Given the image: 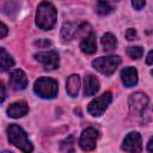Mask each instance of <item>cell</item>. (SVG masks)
I'll list each match as a JSON object with an SVG mask.
<instances>
[{
    "label": "cell",
    "instance_id": "cell-31",
    "mask_svg": "<svg viewBox=\"0 0 153 153\" xmlns=\"http://www.w3.org/2000/svg\"><path fill=\"white\" fill-rule=\"evenodd\" d=\"M112 1H120V0H112Z\"/></svg>",
    "mask_w": 153,
    "mask_h": 153
},
{
    "label": "cell",
    "instance_id": "cell-15",
    "mask_svg": "<svg viewBox=\"0 0 153 153\" xmlns=\"http://www.w3.org/2000/svg\"><path fill=\"white\" fill-rule=\"evenodd\" d=\"M79 90H80V76H79L78 74H72V75L67 79L66 91H67L68 96H71V97H76Z\"/></svg>",
    "mask_w": 153,
    "mask_h": 153
},
{
    "label": "cell",
    "instance_id": "cell-24",
    "mask_svg": "<svg viewBox=\"0 0 153 153\" xmlns=\"http://www.w3.org/2000/svg\"><path fill=\"white\" fill-rule=\"evenodd\" d=\"M126 37H127L128 41H133V39H135V38H136V31H135V29L129 27V29L126 31Z\"/></svg>",
    "mask_w": 153,
    "mask_h": 153
},
{
    "label": "cell",
    "instance_id": "cell-12",
    "mask_svg": "<svg viewBox=\"0 0 153 153\" xmlns=\"http://www.w3.org/2000/svg\"><path fill=\"white\" fill-rule=\"evenodd\" d=\"M121 79L126 87H133L137 84V71L134 67H126L121 72Z\"/></svg>",
    "mask_w": 153,
    "mask_h": 153
},
{
    "label": "cell",
    "instance_id": "cell-23",
    "mask_svg": "<svg viewBox=\"0 0 153 153\" xmlns=\"http://www.w3.org/2000/svg\"><path fill=\"white\" fill-rule=\"evenodd\" d=\"M145 4H146V0H131L133 7H134L135 10H137V11L142 10L143 6H145Z\"/></svg>",
    "mask_w": 153,
    "mask_h": 153
},
{
    "label": "cell",
    "instance_id": "cell-9",
    "mask_svg": "<svg viewBox=\"0 0 153 153\" xmlns=\"http://www.w3.org/2000/svg\"><path fill=\"white\" fill-rule=\"evenodd\" d=\"M10 86L14 91H22L27 86L26 74L22 69H14L10 73Z\"/></svg>",
    "mask_w": 153,
    "mask_h": 153
},
{
    "label": "cell",
    "instance_id": "cell-1",
    "mask_svg": "<svg viewBox=\"0 0 153 153\" xmlns=\"http://www.w3.org/2000/svg\"><path fill=\"white\" fill-rule=\"evenodd\" d=\"M57 12L51 2L43 1L38 5L36 12V25L42 30H50L56 23Z\"/></svg>",
    "mask_w": 153,
    "mask_h": 153
},
{
    "label": "cell",
    "instance_id": "cell-28",
    "mask_svg": "<svg viewBox=\"0 0 153 153\" xmlns=\"http://www.w3.org/2000/svg\"><path fill=\"white\" fill-rule=\"evenodd\" d=\"M0 90H1V103L5 100V97H6V92H5V86H4V82H0Z\"/></svg>",
    "mask_w": 153,
    "mask_h": 153
},
{
    "label": "cell",
    "instance_id": "cell-8",
    "mask_svg": "<svg viewBox=\"0 0 153 153\" xmlns=\"http://www.w3.org/2000/svg\"><path fill=\"white\" fill-rule=\"evenodd\" d=\"M97 139H98V131L94 128L88 127L81 133L79 139V145L82 151H92L96 148Z\"/></svg>",
    "mask_w": 153,
    "mask_h": 153
},
{
    "label": "cell",
    "instance_id": "cell-7",
    "mask_svg": "<svg viewBox=\"0 0 153 153\" xmlns=\"http://www.w3.org/2000/svg\"><path fill=\"white\" fill-rule=\"evenodd\" d=\"M129 110L131 115H139L148 105V97L142 92H135L129 96Z\"/></svg>",
    "mask_w": 153,
    "mask_h": 153
},
{
    "label": "cell",
    "instance_id": "cell-11",
    "mask_svg": "<svg viewBox=\"0 0 153 153\" xmlns=\"http://www.w3.org/2000/svg\"><path fill=\"white\" fill-rule=\"evenodd\" d=\"M29 111V106L27 104L24 102V100H19V102H14L12 103L8 109H7V114L10 117L12 118H19V117H23L27 114Z\"/></svg>",
    "mask_w": 153,
    "mask_h": 153
},
{
    "label": "cell",
    "instance_id": "cell-10",
    "mask_svg": "<svg viewBox=\"0 0 153 153\" xmlns=\"http://www.w3.org/2000/svg\"><path fill=\"white\" fill-rule=\"evenodd\" d=\"M122 149L126 152H140L141 151V135L137 131L129 133L123 140Z\"/></svg>",
    "mask_w": 153,
    "mask_h": 153
},
{
    "label": "cell",
    "instance_id": "cell-22",
    "mask_svg": "<svg viewBox=\"0 0 153 153\" xmlns=\"http://www.w3.org/2000/svg\"><path fill=\"white\" fill-rule=\"evenodd\" d=\"M62 152H73L74 151V137L73 136H68L67 139H65L61 142L60 146Z\"/></svg>",
    "mask_w": 153,
    "mask_h": 153
},
{
    "label": "cell",
    "instance_id": "cell-30",
    "mask_svg": "<svg viewBox=\"0 0 153 153\" xmlns=\"http://www.w3.org/2000/svg\"><path fill=\"white\" fill-rule=\"evenodd\" d=\"M151 74H152V75H153V69H152V71H151Z\"/></svg>",
    "mask_w": 153,
    "mask_h": 153
},
{
    "label": "cell",
    "instance_id": "cell-29",
    "mask_svg": "<svg viewBox=\"0 0 153 153\" xmlns=\"http://www.w3.org/2000/svg\"><path fill=\"white\" fill-rule=\"evenodd\" d=\"M147 151L148 152H153V136L149 139V141L147 143Z\"/></svg>",
    "mask_w": 153,
    "mask_h": 153
},
{
    "label": "cell",
    "instance_id": "cell-14",
    "mask_svg": "<svg viewBox=\"0 0 153 153\" xmlns=\"http://www.w3.org/2000/svg\"><path fill=\"white\" fill-rule=\"evenodd\" d=\"M99 81L98 79L92 75V74H87L85 76V86H84V93L85 96L90 97V96H94L98 91H99Z\"/></svg>",
    "mask_w": 153,
    "mask_h": 153
},
{
    "label": "cell",
    "instance_id": "cell-6",
    "mask_svg": "<svg viewBox=\"0 0 153 153\" xmlns=\"http://www.w3.org/2000/svg\"><path fill=\"white\" fill-rule=\"evenodd\" d=\"M35 59L37 61H39L44 66V68L48 71H54V69L59 68V65H60L59 54L54 50L37 53V54H35Z\"/></svg>",
    "mask_w": 153,
    "mask_h": 153
},
{
    "label": "cell",
    "instance_id": "cell-4",
    "mask_svg": "<svg viewBox=\"0 0 153 153\" xmlns=\"http://www.w3.org/2000/svg\"><path fill=\"white\" fill-rule=\"evenodd\" d=\"M121 57L118 55L102 56L92 61V66L104 75H111L121 63Z\"/></svg>",
    "mask_w": 153,
    "mask_h": 153
},
{
    "label": "cell",
    "instance_id": "cell-26",
    "mask_svg": "<svg viewBox=\"0 0 153 153\" xmlns=\"http://www.w3.org/2000/svg\"><path fill=\"white\" fill-rule=\"evenodd\" d=\"M146 63H147V65H153V50H151V51L147 54Z\"/></svg>",
    "mask_w": 153,
    "mask_h": 153
},
{
    "label": "cell",
    "instance_id": "cell-16",
    "mask_svg": "<svg viewBox=\"0 0 153 153\" xmlns=\"http://www.w3.org/2000/svg\"><path fill=\"white\" fill-rule=\"evenodd\" d=\"M78 29H79V24H74L71 22L65 23L62 25V29H61V37L63 39L71 41L78 35Z\"/></svg>",
    "mask_w": 153,
    "mask_h": 153
},
{
    "label": "cell",
    "instance_id": "cell-18",
    "mask_svg": "<svg viewBox=\"0 0 153 153\" xmlns=\"http://www.w3.org/2000/svg\"><path fill=\"white\" fill-rule=\"evenodd\" d=\"M0 63H1V71L2 72L8 71L14 65L12 56L5 50V48H0Z\"/></svg>",
    "mask_w": 153,
    "mask_h": 153
},
{
    "label": "cell",
    "instance_id": "cell-2",
    "mask_svg": "<svg viewBox=\"0 0 153 153\" xmlns=\"http://www.w3.org/2000/svg\"><path fill=\"white\" fill-rule=\"evenodd\" d=\"M7 131V137L8 141L16 146L17 148H19L23 152H32L33 151V146L31 143V141L27 139L26 133L23 130L22 127H19L18 124H10L6 129Z\"/></svg>",
    "mask_w": 153,
    "mask_h": 153
},
{
    "label": "cell",
    "instance_id": "cell-21",
    "mask_svg": "<svg viewBox=\"0 0 153 153\" xmlns=\"http://www.w3.org/2000/svg\"><path fill=\"white\" fill-rule=\"evenodd\" d=\"M127 54L130 59L133 60H139L140 57H142V54H143V49L139 45H135V47H129L127 49Z\"/></svg>",
    "mask_w": 153,
    "mask_h": 153
},
{
    "label": "cell",
    "instance_id": "cell-5",
    "mask_svg": "<svg viewBox=\"0 0 153 153\" xmlns=\"http://www.w3.org/2000/svg\"><path fill=\"white\" fill-rule=\"evenodd\" d=\"M111 100H112L111 92H105L102 96L94 98L92 102H90V104L87 106L88 114L94 116V117H98V116L103 115L104 111L108 109L109 104L111 103Z\"/></svg>",
    "mask_w": 153,
    "mask_h": 153
},
{
    "label": "cell",
    "instance_id": "cell-3",
    "mask_svg": "<svg viewBox=\"0 0 153 153\" xmlns=\"http://www.w3.org/2000/svg\"><path fill=\"white\" fill-rule=\"evenodd\" d=\"M33 91L41 98L51 99L57 94V91H59L57 81L51 78H48V76H42L35 81Z\"/></svg>",
    "mask_w": 153,
    "mask_h": 153
},
{
    "label": "cell",
    "instance_id": "cell-20",
    "mask_svg": "<svg viewBox=\"0 0 153 153\" xmlns=\"http://www.w3.org/2000/svg\"><path fill=\"white\" fill-rule=\"evenodd\" d=\"M140 120L143 123H148L153 121V105H147L140 114Z\"/></svg>",
    "mask_w": 153,
    "mask_h": 153
},
{
    "label": "cell",
    "instance_id": "cell-27",
    "mask_svg": "<svg viewBox=\"0 0 153 153\" xmlns=\"http://www.w3.org/2000/svg\"><path fill=\"white\" fill-rule=\"evenodd\" d=\"M6 33H7V26H6L5 23H1V35H0V37L1 38H5Z\"/></svg>",
    "mask_w": 153,
    "mask_h": 153
},
{
    "label": "cell",
    "instance_id": "cell-19",
    "mask_svg": "<svg viewBox=\"0 0 153 153\" xmlns=\"http://www.w3.org/2000/svg\"><path fill=\"white\" fill-rule=\"evenodd\" d=\"M112 11L111 5L109 4L108 0H98L97 6H96V12L100 16H106Z\"/></svg>",
    "mask_w": 153,
    "mask_h": 153
},
{
    "label": "cell",
    "instance_id": "cell-13",
    "mask_svg": "<svg viewBox=\"0 0 153 153\" xmlns=\"http://www.w3.org/2000/svg\"><path fill=\"white\" fill-rule=\"evenodd\" d=\"M80 49L85 54H93L97 50V41L96 35L93 32H90L84 37V39L80 42Z\"/></svg>",
    "mask_w": 153,
    "mask_h": 153
},
{
    "label": "cell",
    "instance_id": "cell-17",
    "mask_svg": "<svg viewBox=\"0 0 153 153\" xmlns=\"http://www.w3.org/2000/svg\"><path fill=\"white\" fill-rule=\"evenodd\" d=\"M100 43H102V47H103L104 50L110 51V50H112V49L116 48V45H117V39H116V37H115L111 32H106V33H104L103 37L100 38Z\"/></svg>",
    "mask_w": 153,
    "mask_h": 153
},
{
    "label": "cell",
    "instance_id": "cell-25",
    "mask_svg": "<svg viewBox=\"0 0 153 153\" xmlns=\"http://www.w3.org/2000/svg\"><path fill=\"white\" fill-rule=\"evenodd\" d=\"M35 44L36 45H38V47H42V48H45V47H48V45H50L51 43L48 41V39H39V41H37V42H35Z\"/></svg>",
    "mask_w": 153,
    "mask_h": 153
}]
</instances>
